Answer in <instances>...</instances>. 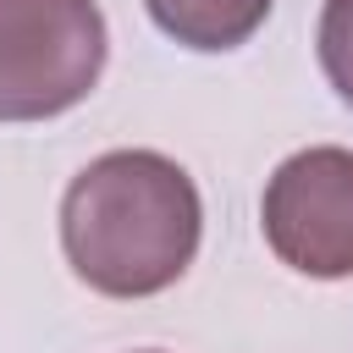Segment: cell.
I'll return each mask as SVG.
<instances>
[{"label": "cell", "mask_w": 353, "mask_h": 353, "mask_svg": "<svg viewBox=\"0 0 353 353\" xmlns=\"http://www.w3.org/2000/svg\"><path fill=\"white\" fill-rule=\"evenodd\" d=\"M199 237V188L160 149H110L88 160L61 199L66 265L105 298L165 292L193 265Z\"/></svg>", "instance_id": "1"}, {"label": "cell", "mask_w": 353, "mask_h": 353, "mask_svg": "<svg viewBox=\"0 0 353 353\" xmlns=\"http://www.w3.org/2000/svg\"><path fill=\"white\" fill-rule=\"evenodd\" d=\"M270 6L276 0H143L154 28L199 55H221V50L248 44L265 28Z\"/></svg>", "instance_id": "4"}, {"label": "cell", "mask_w": 353, "mask_h": 353, "mask_svg": "<svg viewBox=\"0 0 353 353\" xmlns=\"http://www.w3.org/2000/svg\"><path fill=\"white\" fill-rule=\"evenodd\" d=\"M270 254L314 281L353 276V149L314 143L287 154L259 199Z\"/></svg>", "instance_id": "3"}, {"label": "cell", "mask_w": 353, "mask_h": 353, "mask_svg": "<svg viewBox=\"0 0 353 353\" xmlns=\"http://www.w3.org/2000/svg\"><path fill=\"white\" fill-rule=\"evenodd\" d=\"M99 0H0V121H50L105 72Z\"/></svg>", "instance_id": "2"}, {"label": "cell", "mask_w": 353, "mask_h": 353, "mask_svg": "<svg viewBox=\"0 0 353 353\" xmlns=\"http://www.w3.org/2000/svg\"><path fill=\"white\" fill-rule=\"evenodd\" d=\"M314 50H320V72L336 88V99L353 105V0H325L320 6Z\"/></svg>", "instance_id": "5"}]
</instances>
